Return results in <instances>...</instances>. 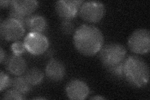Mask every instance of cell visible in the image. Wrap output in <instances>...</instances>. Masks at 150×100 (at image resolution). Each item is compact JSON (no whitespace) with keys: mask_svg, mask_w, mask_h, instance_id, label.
Masks as SVG:
<instances>
[{"mask_svg":"<svg viewBox=\"0 0 150 100\" xmlns=\"http://www.w3.org/2000/svg\"><path fill=\"white\" fill-rule=\"evenodd\" d=\"M26 50L33 55L44 53L49 47L48 38L42 33L30 32L23 41Z\"/></svg>","mask_w":150,"mask_h":100,"instance_id":"6","label":"cell"},{"mask_svg":"<svg viewBox=\"0 0 150 100\" xmlns=\"http://www.w3.org/2000/svg\"><path fill=\"white\" fill-rule=\"evenodd\" d=\"M35 99H45L46 98H40V97H38V98H35Z\"/></svg>","mask_w":150,"mask_h":100,"instance_id":"25","label":"cell"},{"mask_svg":"<svg viewBox=\"0 0 150 100\" xmlns=\"http://www.w3.org/2000/svg\"><path fill=\"white\" fill-rule=\"evenodd\" d=\"M123 63H124V62H123V63H121L118 65L115 66H113V67L108 69V70L112 74L115 75L116 77H118L119 78H124Z\"/></svg>","mask_w":150,"mask_h":100,"instance_id":"20","label":"cell"},{"mask_svg":"<svg viewBox=\"0 0 150 100\" xmlns=\"http://www.w3.org/2000/svg\"><path fill=\"white\" fill-rule=\"evenodd\" d=\"M25 31V26L12 18H8L3 20L0 25L1 37L7 41H18L24 35Z\"/></svg>","mask_w":150,"mask_h":100,"instance_id":"7","label":"cell"},{"mask_svg":"<svg viewBox=\"0 0 150 100\" xmlns=\"http://www.w3.org/2000/svg\"><path fill=\"white\" fill-rule=\"evenodd\" d=\"M83 2L81 0H59L56 2V11L63 20H71L78 15Z\"/></svg>","mask_w":150,"mask_h":100,"instance_id":"8","label":"cell"},{"mask_svg":"<svg viewBox=\"0 0 150 100\" xmlns=\"http://www.w3.org/2000/svg\"><path fill=\"white\" fill-rule=\"evenodd\" d=\"M124 78L137 88L146 86L149 79V68L143 59L137 56H129L124 61Z\"/></svg>","mask_w":150,"mask_h":100,"instance_id":"2","label":"cell"},{"mask_svg":"<svg viewBox=\"0 0 150 100\" xmlns=\"http://www.w3.org/2000/svg\"><path fill=\"white\" fill-rule=\"evenodd\" d=\"M129 49L133 53L143 55L150 50V33L148 30L139 28L134 30L128 40Z\"/></svg>","mask_w":150,"mask_h":100,"instance_id":"4","label":"cell"},{"mask_svg":"<svg viewBox=\"0 0 150 100\" xmlns=\"http://www.w3.org/2000/svg\"><path fill=\"white\" fill-rule=\"evenodd\" d=\"M11 87L23 95L28 94L31 91V85L28 82L24 76H16L11 80Z\"/></svg>","mask_w":150,"mask_h":100,"instance_id":"14","label":"cell"},{"mask_svg":"<svg viewBox=\"0 0 150 100\" xmlns=\"http://www.w3.org/2000/svg\"><path fill=\"white\" fill-rule=\"evenodd\" d=\"M127 51L125 47L118 43H110L103 45L99 51V57L102 64L107 69L124 62Z\"/></svg>","mask_w":150,"mask_h":100,"instance_id":"3","label":"cell"},{"mask_svg":"<svg viewBox=\"0 0 150 100\" xmlns=\"http://www.w3.org/2000/svg\"><path fill=\"white\" fill-rule=\"evenodd\" d=\"M11 48L13 51V53L16 55H21L23 53H25L26 50L24 42L20 41H16L15 43H13Z\"/></svg>","mask_w":150,"mask_h":100,"instance_id":"18","label":"cell"},{"mask_svg":"<svg viewBox=\"0 0 150 100\" xmlns=\"http://www.w3.org/2000/svg\"><path fill=\"white\" fill-rule=\"evenodd\" d=\"M90 99H105V98L100 96H95L90 98Z\"/></svg>","mask_w":150,"mask_h":100,"instance_id":"24","label":"cell"},{"mask_svg":"<svg viewBox=\"0 0 150 100\" xmlns=\"http://www.w3.org/2000/svg\"><path fill=\"white\" fill-rule=\"evenodd\" d=\"M11 80L12 79L9 78L7 74L4 73L1 71V74H0V91H3L8 87H11Z\"/></svg>","mask_w":150,"mask_h":100,"instance_id":"19","label":"cell"},{"mask_svg":"<svg viewBox=\"0 0 150 100\" xmlns=\"http://www.w3.org/2000/svg\"><path fill=\"white\" fill-rule=\"evenodd\" d=\"M105 5L98 1L83 2L79 9L81 18L89 23L99 22L105 16Z\"/></svg>","mask_w":150,"mask_h":100,"instance_id":"5","label":"cell"},{"mask_svg":"<svg viewBox=\"0 0 150 100\" xmlns=\"http://www.w3.org/2000/svg\"><path fill=\"white\" fill-rule=\"evenodd\" d=\"M12 3V1H0V6L2 8H7V7H11Z\"/></svg>","mask_w":150,"mask_h":100,"instance_id":"22","label":"cell"},{"mask_svg":"<svg viewBox=\"0 0 150 100\" xmlns=\"http://www.w3.org/2000/svg\"><path fill=\"white\" fill-rule=\"evenodd\" d=\"M45 72L46 77L50 80L59 82L64 77L66 70L62 62L56 59H51L46 65Z\"/></svg>","mask_w":150,"mask_h":100,"instance_id":"10","label":"cell"},{"mask_svg":"<svg viewBox=\"0 0 150 100\" xmlns=\"http://www.w3.org/2000/svg\"><path fill=\"white\" fill-rule=\"evenodd\" d=\"M2 99H18L21 100L25 99L24 95L18 92L15 89H11L7 90L3 95Z\"/></svg>","mask_w":150,"mask_h":100,"instance_id":"16","label":"cell"},{"mask_svg":"<svg viewBox=\"0 0 150 100\" xmlns=\"http://www.w3.org/2000/svg\"><path fill=\"white\" fill-rule=\"evenodd\" d=\"M1 59H0V62H1V63H2L3 61H4V56H5V53L4 52L3 49L2 48H1Z\"/></svg>","mask_w":150,"mask_h":100,"instance_id":"23","label":"cell"},{"mask_svg":"<svg viewBox=\"0 0 150 100\" xmlns=\"http://www.w3.org/2000/svg\"><path fill=\"white\" fill-rule=\"evenodd\" d=\"M66 93L70 99L83 100L90 93V88L83 81L74 79L70 81L66 87Z\"/></svg>","mask_w":150,"mask_h":100,"instance_id":"9","label":"cell"},{"mask_svg":"<svg viewBox=\"0 0 150 100\" xmlns=\"http://www.w3.org/2000/svg\"><path fill=\"white\" fill-rule=\"evenodd\" d=\"M8 18L14 19V20H15L19 21L20 23H21L22 25L24 26L25 28L26 21L28 17L23 16V15H20V14H19L18 13L15 11L14 10H13V9H11V10L9 11V13Z\"/></svg>","mask_w":150,"mask_h":100,"instance_id":"21","label":"cell"},{"mask_svg":"<svg viewBox=\"0 0 150 100\" xmlns=\"http://www.w3.org/2000/svg\"><path fill=\"white\" fill-rule=\"evenodd\" d=\"M62 31L65 35H70L74 31V25L71 20H63L61 25Z\"/></svg>","mask_w":150,"mask_h":100,"instance_id":"17","label":"cell"},{"mask_svg":"<svg viewBox=\"0 0 150 100\" xmlns=\"http://www.w3.org/2000/svg\"><path fill=\"white\" fill-rule=\"evenodd\" d=\"M6 65L9 72L15 76L23 74L27 68L26 62L21 55L13 54L10 56L6 60Z\"/></svg>","mask_w":150,"mask_h":100,"instance_id":"12","label":"cell"},{"mask_svg":"<svg viewBox=\"0 0 150 100\" xmlns=\"http://www.w3.org/2000/svg\"><path fill=\"white\" fill-rule=\"evenodd\" d=\"M38 6L35 0H15L12 1L10 8L20 15L28 17L33 13Z\"/></svg>","mask_w":150,"mask_h":100,"instance_id":"11","label":"cell"},{"mask_svg":"<svg viewBox=\"0 0 150 100\" xmlns=\"http://www.w3.org/2000/svg\"><path fill=\"white\" fill-rule=\"evenodd\" d=\"M25 77L31 86H36L43 82L44 74L40 69L33 68L28 70Z\"/></svg>","mask_w":150,"mask_h":100,"instance_id":"15","label":"cell"},{"mask_svg":"<svg viewBox=\"0 0 150 100\" xmlns=\"http://www.w3.org/2000/svg\"><path fill=\"white\" fill-rule=\"evenodd\" d=\"M47 26L48 23L43 16L32 15L27 18L25 28L31 33H42L45 31Z\"/></svg>","mask_w":150,"mask_h":100,"instance_id":"13","label":"cell"},{"mask_svg":"<svg viewBox=\"0 0 150 100\" xmlns=\"http://www.w3.org/2000/svg\"><path fill=\"white\" fill-rule=\"evenodd\" d=\"M73 43L81 54L91 56L95 55L104 45V36L101 31L93 25H82L73 34Z\"/></svg>","mask_w":150,"mask_h":100,"instance_id":"1","label":"cell"}]
</instances>
